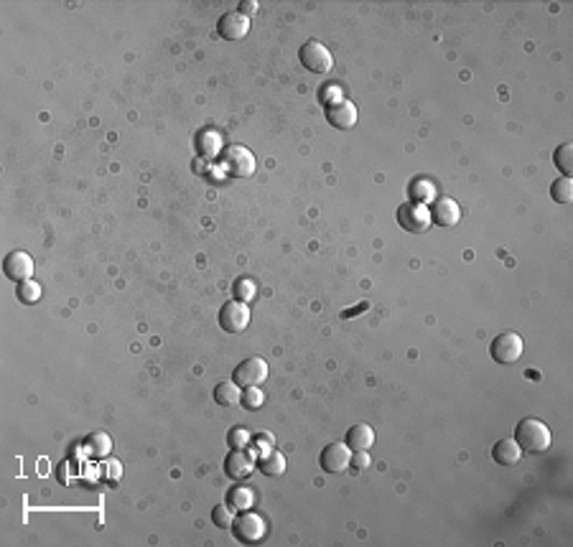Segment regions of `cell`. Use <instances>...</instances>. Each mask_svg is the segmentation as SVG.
<instances>
[{
  "label": "cell",
  "mask_w": 573,
  "mask_h": 547,
  "mask_svg": "<svg viewBox=\"0 0 573 547\" xmlns=\"http://www.w3.org/2000/svg\"><path fill=\"white\" fill-rule=\"evenodd\" d=\"M550 440L553 435H550L548 426L535 418H523L515 428V443L528 453H545L550 448Z\"/></svg>",
  "instance_id": "obj_1"
},
{
  "label": "cell",
  "mask_w": 573,
  "mask_h": 547,
  "mask_svg": "<svg viewBox=\"0 0 573 547\" xmlns=\"http://www.w3.org/2000/svg\"><path fill=\"white\" fill-rule=\"evenodd\" d=\"M222 170L232 178H250L255 173V156L242 146H230L222 151Z\"/></svg>",
  "instance_id": "obj_2"
},
{
  "label": "cell",
  "mask_w": 573,
  "mask_h": 547,
  "mask_svg": "<svg viewBox=\"0 0 573 547\" xmlns=\"http://www.w3.org/2000/svg\"><path fill=\"white\" fill-rule=\"evenodd\" d=\"M230 529L237 542H242V545H255V542H260L262 537H265L268 524H265V519H262L260 514H252V511L245 509L240 517L232 519Z\"/></svg>",
  "instance_id": "obj_3"
},
{
  "label": "cell",
  "mask_w": 573,
  "mask_h": 547,
  "mask_svg": "<svg viewBox=\"0 0 573 547\" xmlns=\"http://www.w3.org/2000/svg\"><path fill=\"white\" fill-rule=\"evenodd\" d=\"M523 336L515 334V331H505V334L494 336L492 344H489V357L497 362V364H515L520 357H523Z\"/></svg>",
  "instance_id": "obj_4"
},
{
  "label": "cell",
  "mask_w": 573,
  "mask_h": 547,
  "mask_svg": "<svg viewBox=\"0 0 573 547\" xmlns=\"http://www.w3.org/2000/svg\"><path fill=\"white\" fill-rule=\"evenodd\" d=\"M397 224L410 234H423L431 229V212L426 204H415V201H405L397 207Z\"/></svg>",
  "instance_id": "obj_5"
},
{
  "label": "cell",
  "mask_w": 573,
  "mask_h": 547,
  "mask_svg": "<svg viewBox=\"0 0 573 547\" xmlns=\"http://www.w3.org/2000/svg\"><path fill=\"white\" fill-rule=\"evenodd\" d=\"M299 59L304 64V69H309L314 74H326L334 69V56H331V51L321 41H306L299 51Z\"/></svg>",
  "instance_id": "obj_6"
},
{
  "label": "cell",
  "mask_w": 573,
  "mask_h": 547,
  "mask_svg": "<svg viewBox=\"0 0 573 547\" xmlns=\"http://www.w3.org/2000/svg\"><path fill=\"white\" fill-rule=\"evenodd\" d=\"M232 379L240 387H260L268 379V362L262 357H247L245 362H240L232 372Z\"/></svg>",
  "instance_id": "obj_7"
},
{
  "label": "cell",
  "mask_w": 573,
  "mask_h": 547,
  "mask_svg": "<svg viewBox=\"0 0 573 547\" xmlns=\"http://www.w3.org/2000/svg\"><path fill=\"white\" fill-rule=\"evenodd\" d=\"M220 326L227 334H242L250 326V308L242 300H227L220 308Z\"/></svg>",
  "instance_id": "obj_8"
},
{
  "label": "cell",
  "mask_w": 573,
  "mask_h": 547,
  "mask_svg": "<svg viewBox=\"0 0 573 547\" xmlns=\"http://www.w3.org/2000/svg\"><path fill=\"white\" fill-rule=\"evenodd\" d=\"M318 463L326 474H344L352 463V448L347 443H329L321 450Z\"/></svg>",
  "instance_id": "obj_9"
},
{
  "label": "cell",
  "mask_w": 573,
  "mask_h": 547,
  "mask_svg": "<svg viewBox=\"0 0 573 547\" xmlns=\"http://www.w3.org/2000/svg\"><path fill=\"white\" fill-rule=\"evenodd\" d=\"M428 212H431V222L439 227H456L461 222V209H459V204L451 196L433 199V207Z\"/></svg>",
  "instance_id": "obj_10"
},
{
  "label": "cell",
  "mask_w": 573,
  "mask_h": 547,
  "mask_svg": "<svg viewBox=\"0 0 573 547\" xmlns=\"http://www.w3.org/2000/svg\"><path fill=\"white\" fill-rule=\"evenodd\" d=\"M3 273H6L8 280H16V283L31 280V275H33V260H31L28 252L16 249V252L6 255V260H3Z\"/></svg>",
  "instance_id": "obj_11"
},
{
  "label": "cell",
  "mask_w": 573,
  "mask_h": 547,
  "mask_svg": "<svg viewBox=\"0 0 573 547\" xmlns=\"http://www.w3.org/2000/svg\"><path fill=\"white\" fill-rule=\"evenodd\" d=\"M252 471H255V461L250 458V453H245V450L232 448V453H227L225 458V474L235 481H245L250 479Z\"/></svg>",
  "instance_id": "obj_12"
},
{
  "label": "cell",
  "mask_w": 573,
  "mask_h": 547,
  "mask_svg": "<svg viewBox=\"0 0 573 547\" xmlns=\"http://www.w3.org/2000/svg\"><path fill=\"white\" fill-rule=\"evenodd\" d=\"M217 31H220V36L227 38V41H240V38L247 36V31H250V18L242 16V13H225L217 23Z\"/></svg>",
  "instance_id": "obj_13"
},
{
  "label": "cell",
  "mask_w": 573,
  "mask_h": 547,
  "mask_svg": "<svg viewBox=\"0 0 573 547\" xmlns=\"http://www.w3.org/2000/svg\"><path fill=\"white\" fill-rule=\"evenodd\" d=\"M326 120H329V125H334L336 130H349L357 125V107H354L349 99L329 104V107H326Z\"/></svg>",
  "instance_id": "obj_14"
},
{
  "label": "cell",
  "mask_w": 573,
  "mask_h": 547,
  "mask_svg": "<svg viewBox=\"0 0 573 547\" xmlns=\"http://www.w3.org/2000/svg\"><path fill=\"white\" fill-rule=\"evenodd\" d=\"M492 458L500 463V466H515V463L523 458V448L515 443V438H500V440L492 445Z\"/></svg>",
  "instance_id": "obj_15"
},
{
  "label": "cell",
  "mask_w": 573,
  "mask_h": 547,
  "mask_svg": "<svg viewBox=\"0 0 573 547\" xmlns=\"http://www.w3.org/2000/svg\"><path fill=\"white\" fill-rule=\"evenodd\" d=\"M344 443L349 445L352 450H370L375 443V430L365 423H357L347 430V438H344Z\"/></svg>",
  "instance_id": "obj_16"
},
{
  "label": "cell",
  "mask_w": 573,
  "mask_h": 547,
  "mask_svg": "<svg viewBox=\"0 0 573 547\" xmlns=\"http://www.w3.org/2000/svg\"><path fill=\"white\" fill-rule=\"evenodd\" d=\"M85 453L90 458H95V461H102V458H107L110 456V450H112V440H110V435L107 433H92V435H87V440H85Z\"/></svg>",
  "instance_id": "obj_17"
},
{
  "label": "cell",
  "mask_w": 573,
  "mask_h": 547,
  "mask_svg": "<svg viewBox=\"0 0 573 547\" xmlns=\"http://www.w3.org/2000/svg\"><path fill=\"white\" fill-rule=\"evenodd\" d=\"M240 397H242V392H240V384L235 382V379H232V382H220L214 387V400H217V405H222V408L237 405Z\"/></svg>",
  "instance_id": "obj_18"
},
{
  "label": "cell",
  "mask_w": 573,
  "mask_h": 547,
  "mask_svg": "<svg viewBox=\"0 0 573 547\" xmlns=\"http://www.w3.org/2000/svg\"><path fill=\"white\" fill-rule=\"evenodd\" d=\"M252 502H255V494L250 492L247 487H232L230 492H227V504L232 507V509H250Z\"/></svg>",
  "instance_id": "obj_19"
},
{
  "label": "cell",
  "mask_w": 573,
  "mask_h": 547,
  "mask_svg": "<svg viewBox=\"0 0 573 547\" xmlns=\"http://www.w3.org/2000/svg\"><path fill=\"white\" fill-rule=\"evenodd\" d=\"M410 199L415 201V204H426V201H433L436 199V186H433L431 181H426V178H415V181H410Z\"/></svg>",
  "instance_id": "obj_20"
},
{
  "label": "cell",
  "mask_w": 573,
  "mask_h": 547,
  "mask_svg": "<svg viewBox=\"0 0 573 547\" xmlns=\"http://www.w3.org/2000/svg\"><path fill=\"white\" fill-rule=\"evenodd\" d=\"M553 163H555V168L561 170L563 176H571V173H573V143H563V146L555 148Z\"/></svg>",
  "instance_id": "obj_21"
},
{
  "label": "cell",
  "mask_w": 573,
  "mask_h": 547,
  "mask_svg": "<svg viewBox=\"0 0 573 547\" xmlns=\"http://www.w3.org/2000/svg\"><path fill=\"white\" fill-rule=\"evenodd\" d=\"M220 146H222V140L214 130H201L199 138H196V151H199L201 156H217Z\"/></svg>",
  "instance_id": "obj_22"
},
{
  "label": "cell",
  "mask_w": 573,
  "mask_h": 547,
  "mask_svg": "<svg viewBox=\"0 0 573 547\" xmlns=\"http://www.w3.org/2000/svg\"><path fill=\"white\" fill-rule=\"evenodd\" d=\"M257 468H260L265 476H281L283 471H286V458H283L281 453H265V456H260Z\"/></svg>",
  "instance_id": "obj_23"
},
{
  "label": "cell",
  "mask_w": 573,
  "mask_h": 547,
  "mask_svg": "<svg viewBox=\"0 0 573 547\" xmlns=\"http://www.w3.org/2000/svg\"><path fill=\"white\" fill-rule=\"evenodd\" d=\"M550 196H553L558 204H571V201H573V181H571V176L555 178L553 186H550Z\"/></svg>",
  "instance_id": "obj_24"
},
{
  "label": "cell",
  "mask_w": 573,
  "mask_h": 547,
  "mask_svg": "<svg viewBox=\"0 0 573 547\" xmlns=\"http://www.w3.org/2000/svg\"><path fill=\"white\" fill-rule=\"evenodd\" d=\"M16 296H18L21 303L31 305L36 303L38 298H41V286H38L36 280H23V283H18V291H16Z\"/></svg>",
  "instance_id": "obj_25"
},
{
  "label": "cell",
  "mask_w": 573,
  "mask_h": 547,
  "mask_svg": "<svg viewBox=\"0 0 573 547\" xmlns=\"http://www.w3.org/2000/svg\"><path fill=\"white\" fill-rule=\"evenodd\" d=\"M240 402H242L247 410H260L262 402H265V395L260 392V387H245L242 397H240Z\"/></svg>",
  "instance_id": "obj_26"
},
{
  "label": "cell",
  "mask_w": 573,
  "mask_h": 547,
  "mask_svg": "<svg viewBox=\"0 0 573 547\" xmlns=\"http://www.w3.org/2000/svg\"><path fill=\"white\" fill-rule=\"evenodd\" d=\"M232 509H230V504H217L212 509V522L217 524V527H222V529H227V527H232Z\"/></svg>",
  "instance_id": "obj_27"
},
{
  "label": "cell",
  "mask_w": 573,
  "mask_h": 547,
  "mask_svg": "<svg viewBox=\"0 0 573 547\" xmlns=\"http://www.w3.org/2000/svg\"><path fill=\"white\" fill-rule=\"evenodd\" d=\"M230 445L232 448H237V450H245L247 445H250V433L247 430H242V428H235V430L230 433Z\"/></svg>",
  "instance_id": "obj_28"
},
{
  "label": "cell",
  "mask_w": 573,
  "mask_h": 547,
  "mask_svg": "<svg viewBox=\"0 0 573 547\" xmlns=\"http://www.w3.org/2000/svg\"><path fill=\"white\" fill-rule=\"evenodd\" d=\"M235 296H237L240 300H252L255 298V286H252L250 280H237V286H235Z\"/></svg>",
  "instance_id": "obj_29"
},
{
  "label": "cell",
  "mask_w": 573,
  "mask_h": 547,
  "mask_svg": "<svg viewBox=\"0 0 573 547\" xmlns=\"http://www.w3.org/2000/svg\"><path fill=\"white\" fill-rule=\"evenodd\" d=\"M370 463H373V458H370V453H367V450H354L352 463H349V466H352L354 471H365Z\"/></svg>",
  "instance_id": "obj_30"
},
{
  "label": "cell",
  "mask_w": 573,
  "mask_h": 547,
  "mask_svg": "<svg viewBox=\"0 0 573 547\" xmlns=\"http://www.w3.org/2000/svg\"><path fill=\"white\" fill-rule=\"evenodd\" d=\"M323 94H321V99L323 102H326V107H329V104H336V102H342V92H339V87H323Z\"/></svg>",
  "instance_id": "obj_31"
},
{
  "label": "cell",
  "mask_w": 573,
  "mask_h": 547,
  "mask_svg": "<svg viewBox=\"0 0 573 547\" xmlns=\"http://www.w3.org/2000/svg\"><path fill=\"white\" fill-rule=\"evenodd\" d=\"M240 11H242V16H252V13L257 11V3H252V0L247 3V0H245L242 6H240Z\"/></svg>",
  "instance_id": "obj_32"
},
{
  "label": "cell",
  "mask_w": 573,
  "mask_h": 547,
  "mask_svg": "<svg viewBox=\"0 0 573 547\" xmlns=\"http://www.w3.org/2000/svg\"><path fill=\"white\" fill-rule=\"evenodd\" d=\"M110 474H112V479H117V474H120V463L110 461Z\"/></svg>",
  "instance_id": "obj_33"
}]
</instances>
